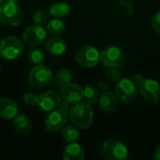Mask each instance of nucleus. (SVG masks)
I'll use <instances>...</instances> for the list:
<instances>
[{"label":"nucleus","mask_w":160,"mask_h":160,"mask_svg":"<svg viewBox=\"0 0 160 160\" xmlns=\"http://www.w3.org/2000/svg\"><path fill=\"white\" fill-rule=\"evenodd\" d=\"M71 123L79 129L89 128L94 121V112L87 102H78L69 109Z\"/></svg>","instance_id":"f257e3e1"},{"label":"nucleus","mask_w":160,"mask_h":160,"mask_svg":"<svg viewBox=\"0 0 160 160\" xmlns=\"http://www.w3.org/2000/svg\"><path fill=\"white\" fill-rule=\"evenodd\" d=\"M23 20L21 8L13 2H6L0 6V22L8 26H18Z\"/></svg>","instance_id":"f03ea898"},{"label":"nucleus","mask_w":160,"mask_h":160,"mask_svg":"<svg viewBox=\"0 0 160 160\" xmlns=\"http://www.w3.org/2000/svg\"><path fill=\"white\" fill-rule=\"evenodd\" d=\"M52 79V73L51 69L40 64L34 67L28 75V83L35 89H42L50 84Z\"/></svg>","instance_id":"7ed1b4c3"},{"label":"nucleus","mask_w":160,"mask_h":160,"mask_svg":"<svg viewBox=\"0 0 160 160\" xmlns=\"http://www.w3.org/2000/svg\"><path fill=\"white\" fill-rule=\"evenodd\" d=\"M100 151L102 156L108 160H126L129 158L127 146L119 141H105Z\"/></svg>","instance_id":"20e7f679"},{"label":"nucleus","mask_w":160,"mask_h":160,"mask_svg":"<svg viewBox=\"0 0 160 160\" xmlns=\"http://www.w3.org/2000/svg\"><path fill=\"white\" fill-rule=\"evenodd\" d=\"M115 96L121 103L129 104L137 96V85L132 80L121 79L115 85Z\"/></svg>","instance_id":"39448f33"},{"label":"nucleus","mask_w":160,"mask_h":160,"mask_svg":"<svg viewBox=\"0 0 160 160\" xmlns=\"http://www.w3.org/2000/svg\"><path fill=\"white\" fill-rule=\"evenodd\" d=\"M23 44L16 37H7L0 42V55L6 59L12 60L22 54Z\"/></svg>","instance_id":"423d86ee"},{"label":"nucleus","mask_w":160,"mask_h":160,"mask_svg":"<svg viewBox=\"0 0 160 160\" xmlns=\"http://www.w3.org/2000/svg\"><path fill=\"white\" fill-rule=\"evenodd\" d=\"M76 62L85 68H94L100 61V52L91 45L82 46L78 50L75 55Z\"/></svg>","instance_id":"0eeeda50"},{"label":"nucleus","mask_w":160,"mask_h":160,"mask_svg":"<svg viewBox=\"0 0 160 160\" xmlns=\"http://www.w3.org/2000/svg\"><path fill=\"white\" fill-rule=\"evenodd\" d=\"M100 60L108 68H119L124 64L125 55L118 46L111 45L102 50Z\"/></svg>","instance_id":"6e6552de"},{"label":"nucleus","mask_w":160,"mask_h":160,"mask_svg":"<svg viewBox=\"0 0 160 160\" xmlns=\"http://www.w3.org/2000/svg\"><path fill=\"white\" fill-rule=\"evenodd\" d=\"M68 112L58 108L51 111V112L47 115L44 125L47 130L55 132L61 130L65 128L68 122Z\"/></svg>","instance_id":"1a4fd4ad"},{"label":"nucleus","mask_w":160,"mask_h":160,"mask_svg":"<svg viewBox=\"0 0 160 160\" xmlns=\"http://www.w3.org/2000/svg\"><path fill=\"white\" fill-rule=\"evenodd\" d=\"M143 98L150 103H158L160 98L159 83L153 79H145L139 84Z\"/></svg>","instance_id":"9d476101"},{"label":"nucleus","mask_w":160,"mask_h":160,"mask_svg":"<svg viewBox=\"0 0 160 160\" xmlns=\"http://www.w3.org/2000/svg\"><path fill=\"white\" fill-rule=\"evenodd\" d=\"M47 36V30H45L41 25H32L27 27L24 32L22 38L24 42L32 47H37L41 45Z\"/></svg>","instance_id":"9b49d317"},{"label":"nucleus","mask_w":160,"mask_h":160,"mask_svg":"<svg viewBox=\"0 0 160 160\" xmlns=\"http://www.w3.org/2000/svg\"><path fill=\"white\" fill-rule=\"evenodd\" d=\"M60 95L63 100L69 104H76L83 98V88L76 83H68L61 87Z\"/></svg>","instance_id":"f8f14e48"},{"label":"nucleus","mask_w":160,"mask_h":160,"mask_svg":"<svg viewBox=\"0 0 160 160\" xmlns=\"http://www.w3.org/2000/svg\"><path fill=\"white\" fill-rule=\"evenodd\" d=\"M62 101L61 95H59L55 91H47L42 93L39 96L38 99V107L40 110L44 112H51L56 108H58L60 102Z\"/></svg>","instance_id":"ddd939ff"},{"label":"nucleus","mask_w":160,"mask_h":160,"mask_svg":"<svg viewBox=\"0 0 160 160\" xmlns=\"http://www.w3.org/2000/svg\"><path fill=\"white\" fill-rule=\"evenodd\" d=\"M19 113L17 103L7 98H0V119L10 120L14 119Z\"/></svg>","instance_id":"4468645a"},{"label":"nucleus","mask_w":160,"mask_h":160,"mask_svg":"<svg viewBox=\"0 0 160 160\" xmlns=\"http://www.w3.org/2000/svg\"><path fill=\"white\" fill-rule=\"evenodd\" d=\"M45 48L48 51V52L51 53L52 55L60 56L67 52L68 45L63 38L54 36L53 38H51L48 40H46Z\"/></svg>","instance_id":"2eb2a0df"},{"label":"nucleus","mask_w":160,"mask_h":160,"mask_svg":"<svg viewBox=\"0 0 160 160\" xmlns=\"http://www.w3.org/2000/svg\"><path fill=\"white\" fill-rule=\"evenodd\" d=\"M98 105L104 112L111 113L117 108V98L109 91L101 93L100 98H98Z\"/></svg>","instance_id":"dca6fc26"},{"label":"nucleus","mask_w":160,"mask_h":160,"mask_svg":"<svg viewBox=\"0 0 160 160\" xmlns=\"http://www.w3.org/2000/svg\"><path fill=\"white\" fill-rule=\"evenodd\" d=\"M62 158L65 160H82L84 158L83 148L78 143L70 142L64 148Z\"/></svg>","instance_id":"f3484780"},{"label":"nucleus","mask_w":160,"mask_h":160,"mask_svg":"<svg viewBox=\"0 0 160 160\" xmlns=\"http://www.w3.org/2000/svg\"><path fill=\"white\" fill-rule=\"evenodd\" d=\"M13 128L18 134L26 135L32 130V122L25 114H18L14 118Z\"/></svg>","instance_id":"a211bd4d"},{"label":"nucleus","mask_w":160,"mask_h":160,"mask_svg":"<svg viewBox=\"0 0 160 160\" xmlns=\"http://www.w3.org/2000/svg\"><path fill=\"white\" fill-rule=\"evenodd\" d=\"M66 28H67L66 23L59 19H52L49 21L46 25L47 32L50 35L55 36V37H59L60 35H62L65 32Z\"/></svg>","instance_id":"6ab92c4d"},{"label":"nucleus","mask_w":160,"mask_h":160,"mask_svg":"<svg viewBox=\"0 0 160 160\" xmlns=\"http://www.w3.org/2000/svg\"><path fill=\"white\" fill-rule=\"evenodd\" d=\"M49 13L56 18H63L70 13V8L67 3L58 2L52 5L49 8Z\"/></svg>","instance_id":"aec40b11"},{"label":"nucleus","mask_w":160,"mask_h":160,"mask_svg":"<svg viewBox=\"0 0 160 160\" xmlns=\"http://www.w3.org/2000/svg\"><path fill=\"white\" fill-rule=\"evenodd\" d=\"M83 98L91 106L98 101V90L93 84H87L83 88Z\"/></svg>","instance_id":"412c9836"},{"label":"nucleus","mask_w":160,"mask_h":160,"mask_svg":"<svg viewBox=\"0 0 160 160\" xmlns=\"http://www.w3.org/2000/svg\"><path fill=\"white\" fill-rule=\"evenodd\" d=\"M72 81V73L69 69L68 68H62L60 69L54 78L55 84L58 87H63L68 83H70Z\"/></svg>","instance_id":"4be33fe9"},{"label":"nucleus","mask_w":160,"mask_h":160,"mask_svg":"<svg viewBox=\"0 0 160 160\" xmlns=\"http://www.w3.org/2000/svg\"><path fill=\"white\" fill-rule=\"evenodd\" d=\"M62 136L64 138V140L67 142H74L79 139L80 136V132L78 130V128L73 126H67L63 128L62 131Z\"/></svg>","instance_id":"5701e85b"},{"label":"nucleus","mask_w":160,"mask_h":160,"mask_svg":"<svg viewBox=\"0 0 160 160\" xmlns=\"http://www.w3.org/2000/svg\"><path fill=\"white\" fill-rule=\"evenodd\" d=\"M28 61L33 65H40L44 61V53L41 50L38 48H34L30 50L27 53Z\"/></svg>","instance_id":"b1692460"},{"label":"nucleus","mask_w":160,"mask_h":160,"mask_svg":"<svg viewBox=\"0 0 160 160\" xmlns=\"http://www.w3.org/2000/svg\"><path fill=\"white\" fill-rule=\"evenodd\" d=\"M116 8L117 9L123 13L124 15H131L133 13V6L130 2H128V1H125V0H118L116 2Z\"/></svg>","instance_id":"393cba45"},{"label":"nucleus","mask_w":160,"mask_h":160,"mask_svg":"<svg viewBox=\"0 0 160 160\" xmlns=\"http://www.w3.org/2000/svg\"><path fill=\"white\" fill-rule=\"evenodd\" d=\"M47 20H48V14L44 10H38L34 13L33 21L35 24L42 25L47 22Z\"/></svg>","instance_id":"a878e982"},{"label":"nucleus","mask_w":160,"mask_h":160,"mask_svg":"<svg viewBox=\"0 0 160 160\" xmlns=\"http://www.w3.org/2000/svg\"><path fill=\"white\" fill-rule=\"evenodd\" d=\"M38 99H39V96H38L37 94H35L33 92H28L23 96L24 102L30 106L37 105L38 103Z\"/></svg>","instance_id":"bb28decb"},{"label":"nucleus","mask_w":160,"mask_h":160,"mask_svg":"<svg viewBox=\"0 0 160 160\" xmlns=\"http://www.w3.org/2000/svg\"><path fill=\"white\" fill-rule=\"evenodd\" d=\"M106 76L112 82H117L121 80V73L116 69V68H110V69H108L106 72Z\"/></svg>","instance_id":"cd10ccee"},{"label":"nucleus","mask_w":160,"mask_h":160,"mask_svg":"<svg viewBox=\"0 0 160 160\" xmlns=\"http://www.w3.org/2000/svg\"><path fill=\"white\" fill-rule=\"evenodd\" d=\"M152 28L157 34L160 35V10H158L152 20Z\"/></svg>","instance_id":"c85d7f7f"},{"label":"nucleus","mask_w":160,"mask_h":160,"mask_svg":"<svg viewBox=\"0 0 160 160\" xmlns=\"http://www.w3.org/2000/svg\"><path fill=\"white\" fill-rule=\"evenodd\" d=\"M97 88L98 90V92H101V93H104V92H107L109 90V85L107 83V82L101 80L98 82L97 84Z\"/></svg>","instance_id":"c756f323"},{"label":"nucleus","mask_w":160,"mask_h":160,"mask_svg":"<svg viewBox=\"0 0 160 160\" xmlns=\"http://www.w3.org/2000/svg\"><path fill=\"white\" fill-rule=\"evenodd\" d=\"M143 80H144V77H143L142 74H135V75L133 76V80H132V81L135 82L136 85H139Z\"/></svg>","instance_id":"7c9ffc66"},{"label":"nucleus","mask_w":160,"mask_h":160,"mask_svg":"<svg viewBox=\"0 0 160 160\" xmlns=\"http://www.w3.org/2000/svg\"><path fill=\"white\" fill-rule=\"evenodd\" d=\"M69 105H70V104H69L68 102H67V101L63 100V101H61V102H60V104H59L58 108H60V109H62V110H64V111H66V112H68V111H69V109H70Z\"/></svg>","instance_id":"2f4dec72"},{"label":"nucleus","mask_w":160,"mask_h":160,"mask_svg":"<svg viewBox=\"0 0 160 160\" xmlns=\"http://www.w3.org/2000/svg\"><path fill=\"white\" fill-rule=\"evenodd\" d=\"M155 158L157 160H160V143L157 146L155 151Z\"/></svg>","instance_id":"473e14b6"},{"label":"nucleus","mask_w":160,"mask_h":160,"mask_svg":"<svg viewBox=\"0 0 160 160\" xmlns=\"http://www.w3.org/2000/svg\"><path fill=\"white\" fill-rule=\"evenodd\" d=\"M8 2H13V3H17L18 0H7Z\"/></svg>","instance_id":"72a5a7b5"},{"label":"nucleus","mask_w":160,"mask_h":160,"mask_svg":"<svg viewBox=\"0 0 160 160\" xmlns=\"http://www.w3.org/2000/svg\"><path fill=\"white\" fill-rule=\"evenodd\" d=\"M4 2H5V0H0V6H1V5H3V4H4Z\"/></svg>","instance_id":"f704fd0d"},{"label":"nucleus","mask_w":160,"mask_h":160,"mask_svg":"<svg viewBox=\"0 0 160 160\" xmlns=\"http://www.w3.org/2000/svg\"><path fill=\"white\" fill-rule=\"evenodd\" d=\"M0 74H1V67H0Z\"/></svg>","instance_id":"c9c22d12"}]
</instances>
